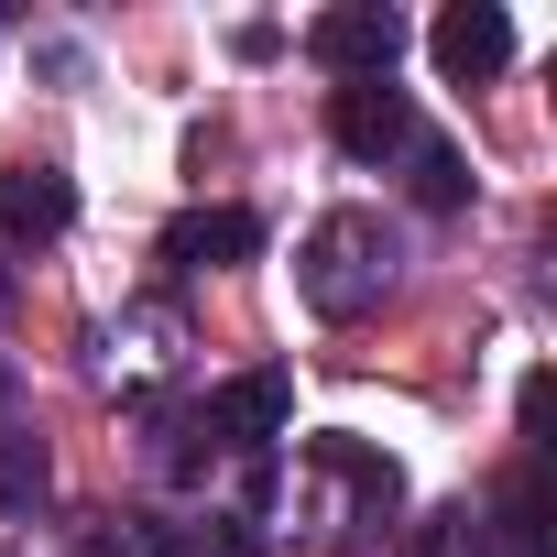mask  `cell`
Returning a JSON list of instances; mask_svg holds the SVG:
<instances>
[{"instance_id": "obj_1", "label": "cell", "mask_w": 557, "mask_h": 557, "mask_svg": "<svg viewBox=\"0 0 557 557\" xmlns=\"http://www.w3.org/2000/svg\"><path fill=\"white\" fill-rule=\"evenodd\" d=\"M383 285H394V230H383L372 208H329V219L307 230V251H296V296H307L318 318H372Z\"/></svg>"}, {"instance_id": "obj_2", "label": "cell", "mask_w": 557, "mask_h": 557, "mask_svg": "<svg viewBox=\"0 0 557 557\" xmlns=\"http://www.w3.org/2000/svg\"><path fill=\"white\" fill-rule=\"evenodd\" d=\"M307 55H318L339 88H361V77H394L405 23L383 12V0H339V12H318V23H307Z\"/></svg>"}, {"instance_id": "obj_3", "label": "cell", "mask_w": 557, "mask_h": 557, "mask_svg": "<svg viewBox=\"0 0 557 557\" xmlns=\"http://www.w3.org/2000/svg\"><path fill=\"white\" fill-rule=\"evenodd\" d=\"M426 55H437V77L481 88V77L513 66V12H492V0H448V12L426 23Z\"/></svg>"}, {"instance_id": "obj_4", "label": "cell", "mask_w": 557, "mask_h": 557, "mask_svg": "<svg viewBox=\"0 0 557 557\" xmlns=\"http://www.w3.org/2000/svg\"><path fill=\"white\" fill-rule=\"evenodd\" d=\"M197 426H208V448H273V437L296 426V383H285V372H240V383L208 394Z\"/></svg>"}, {"instance_id": "obj_5", "label": "cell", "mask_w": 557, "mask_h": 557, "mask_svg": "<svg viewBox=\"0 0 557 557\" xmlns=\"http://www.w3.org/2000/svg\"><path fill=\"white\" fill-rule=\"evenodd\" d=\"M329 132H339V153H350V164H383V153H405V143H416V110H405V88H394V77H361V88H339V99H329Z\"/></svg>"}, {"instance_id": "obj_6", "label": "cell", "mask_w": 557, "mask_h": 557, "mask_svg": "<svg viewBox=\"0 0 557 557\" xmlns=\"http://www.w3.org/2000/svg\"><path fill=\"white\" fill-rule=\"evenodd\" d=\"M66 230H77V186L55 164H12L0 175V251L12 240H66Z\"/></svg>"}, {"instance_id": "obj_7", "label": "cell", "mask_w": 557, "mask_h": 557, "mask_svg": "<svg viewBox=\"0 0 557 557\" xmlns=\"http://www.w3.org/2000/svg\"><path fill=\"white\" fill-rule=\"evenodd\" d=\"M262 251V219L251 208H186L175 230H164V262L175 273H230V262H251Z\"/></svg>"}, {"instance_id": "obj_8", "label": "cell", "mask_w": 557, "mask_h": 557, "mask_svg": "<svg viewBox=\"0 0 557 557\" xmlns=\"http://www.w3.org/2000/svg\"><path fill=\"white\" fill-rule=\"evenodd\" d=\"M307 459H318L329 481H350V503H361L372 524H383V513L405 503V470H394L383 448H361V437H307Z\"/></svg>"}, {"instance_id": "obj_9", "label": "cell", "mask_w": 557, "mask_h": 557, "mask_svg": "<svg viewBox=\"0 0 557 557\" xmlns=\"http://www.w3.org/2000/svg\"><path fill=\"white\" fill-rule=\"evenodd\" d=\"M405 153H416V197H426L437 219H448V208H470V164H459V143H437V132H416Z\"/></svg>"}, {"instance_id": "obj_10", "label": "cell", "mask_w": 557, "mask_h": 557, "mask_svg": "<svg viewBox=\"0 0 557 557\" xmlns=\"http://www.w3.org/2000/svg\"><path fill=\"white\" fill-rule=\"evenodd\" d=\"M164 557H262V535H251L240 513H208V524H186V535H164Z\"/></svg>"}, {"instance_id": "obj_11", "label": "cell", "mask_w": 557, "mask_h": 557, "mask_svg": "<svg viewBox=\"0 0 557 557\" xmlns=\"http://www.w3.org/2000/svg\"><path fill=\"white\" fill-rule=\"evenodd\" d=\"M88 557H164V535H153V524H132V513H121V535H110V524H99V535H88Z\"/></svg>"}, {"instance_id": "obj_12", "label": "cell", "mask_w": 557, "mask_h": 557, "mask_svg": "<svg viewBox=\"0 0 557 557\" xmlns=\"http://www.w3.org/2000/svg\"><path fill=\"white\" fill-rule=\"evenodd\" d=\"M0 307H12V251H0Z\"/></svg>"}, {"instance_id": "obj_13", "label": "cell", "mask_w": 557, "mask_h": 557, "mask_svg": "<svg viewBox=\"0 0 557 557\" xmlns=\"http://www.w3.org/2000/svg\"><path fill=\"white\" fill-rule=\"evenodd\" d=\"M0 405H12V361H0Z\"/></svg>"}]
</instances>
